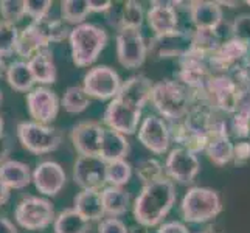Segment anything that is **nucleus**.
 <instances>
[{"instance_id": "18", "label": "nucleus", "mask_w": 250, "mask_h": 233, "mask_svg": "<svg viewBox=\"0 0 250 233\" xmlns=\"http://www.w3.org/2000/svg\"><path fill=\"white\" fill-rule=\"evenodd\" d=\"M179 2H151V8L146 13L149 28L154 36H165L179 30Z\"/></svg>"}, {"instance_id": "41", "label": "nucleus", "mask_w": 250, "mask_h": 233, "mask_svg": "<svg viewBox=\"0 0 250 233\" xmlns=\"http://www.w3.org/2000/svg\"><path fill=\"white\" fill-rule=\"evenodd\" d=\"M53 6V0H25V14L33 21L47 19Z\"/></svg>"}, {"instance_id": "14", "label": "nucleus", "mask_w": 250, "mask_h": 233, "mask_svg": "<svg viewBox=\"0 0 250 233\" xmlns=\"http://www.w3.org/2000/svg\"><path fill=\"white\" fill-rule=\"evenodd\" d=\"M142 120V109L126 105L125 101L114 98L112 100L103 115V122L107 129L117 131L123 135H132L139 131Z\"/></svg>"}, {"instance_id": "28", "label": "nucleus", "mask_w": 250, "mask_h": 233, "mask_svg": "<svg viewBox=\"0 0 250 233\" xmlns=\"http://www.w3.org/2000/svg\"><path fill=\"white\" fill-rule=\"evenodd\" d=\"M44 48H48V44L39 34V31L33 27V23L30 22L27 27L21 31V36H19L17 47H16L17 56H21L22 61H30L38 51L44 50Z\"/></svg>"}, {"instance_id": "38", "label": "nucleus", "mask_w": 250, "mask_h": 233, "mask_svg": "<svg viewBox=\"0 0 250 233\" xmlns=\"http://www.w3.org/2000/svg\"><path fill=\"white\" fill-rule=\"evenodd\" d=\"M131 176H132V167L126 159L107 163L106 179L110 187L123 188V185H126L129 180H131Z\"/></svg>"}, {"instance_id": "1", "label": "nucleus", "mask_w": 250, "mask_h": 233, "mask_svg": "<svg viewBox=\"0 0 250 233\" xmlns=\"http://www.w3.org/2000/svg\"><path fill=\"white\" fill-rule=\"evenodd\" d=\"M176 202V185L165 177L149 185H143L134 201V218L145 227H156L163 221Z\"/></svg>"}, {"instance_id": "27", "label": "nucleus", "mask_w": 250, "mask_h": 233, "mask_svg": "<svg viewBox=\"0 0 250 233\" xmlns=\"http://www.w3.org/2000/svg\"><path fill=\"white\" fill-rule=\"evenodd\" d=\"M103 207L107 218H120L131 205V194L120 187H106L101 190Z\"/></svg>"}, {"instance_id": "34", "label": "nucleus", "mask_w": 250, "mask_h": 233, "mask_svg": "<svg viewBox=\"0 0 250 233\" xmlns=\"http://www.w3.org/2000/svg\"><path fill=\"white\" fill-rule=\"evenodd\" d=\"M218 30H194L191 34V48L211 56L222 44Z\"/></svg>"}, {"instance_id": "35", "label": "nucleus", "mask_w": 250, "mask_h": 233, "mask_svg": "<svg viewBox=\"0 0 250 233\" xmlns=\"http://www.w3.org/2000/svg\"><path fill=\"white\" fill-rule=\"evenodd\" d=\"M90 14L89 0H64L61 2V16L65 23L81 25Z\"/></svg>"}, {"instance_id": "29", "label": "nucleus", "mask_w": 250, "mask_h": 233, "mask_svg": "<svg viewBox=\"0 0 250 233\" xmlns=\"http://www.w3.org/2000/svg\"><path fill=\"white\" fill-rule=\"evenodd\" d=\"M5 76L11 89L17 92H23V93L31 92L34 83H36L34 81L31 68L28 65V61H22V59L14 61L8 65Z\"/></svg>"}, {"instance_id": "21", "label": "nucleus", "mask_w": 250, "mask_h": 233, "mask_svg": "<svg viewBox=\"0 0 250 233\" xmlns=\"http://www.w3.org/2000/svg\"><path fill=\"white\" fill-rule=\"evenodd\" d=\"M188 14L194 30H218L224 22V13L219 2H208V0L189 2Z\"/></svg>"}, {"instance_id": "53", "label": "nucleus", "mask_w": 250, "mask_h": 233, "mask_svg": "<svg viewBox=\"0 0 250 233\" xmlns=\"http://www.w3.org/2000/svg\"><path fill=\"white\" fill-rule=\"evenodd\" d=\"M2 103H3V93L0 90V106H2Z\"/></svg>"}, {"instance_id": "40", "label": "nucleus", "mask_w": 250, "mask_h": 233, "mask_svg": "<svg viewBox=\"0 0 250 233\" xmlns=\"http://www.w3.org/2000/svg\"><path fill=\"white\" fill-rule=\"evenodd\" d=\"M0 14H2L3 22L16 25L27 16L25 14V0H2Z\"/></svg>"}, {"instance_id": "44", "label": "nucleus", "mask_w": 250, "mask_h": 233, "mask_svg": "<svg viewBox=\"0 0 250 233\" xmlns=\"http://www.w3.org/2000/svg\"><path fill=\"white\" fill-rule=\"evenodd\" d=\"M250 160V142L247 140H241L235 143L233 148V162L235 165H246Z\"/></svg>"}, {"instance_id": "4", "label": "nucleus", "mask_w": 250, "mask_h": 233, "mask_svg": "<svg viewBox=\"0 0 250 233\" xmlns=\"http://www.w3.org/2000/svg\"><path fill=\"white\" fill-rule=\"evenodd\" d=\"M222 212V201L218 191L207 187H191L180 202V213L187 222L202 224L211 221Z\"/></svg>"}, {"instance_id": "33", "label": "nucleus", "mask_w": 250, "mask_h": 233, "mask_svg": "<svg viewBox=\"0 0 250 233\" xmlns=\"http://www.w3.org/2000/svg\"><path fill=\"white\" fill-rule=\"evenodd\" d=\"M61 105L67 114H81L90 106V97L83 85H70L64 92Z\"/></svg>"}, {"instance_id": "9", "label": "nucleus", "mask_w": 250, "mask_h": 233, "mask_svg": "<svg viewBox=\"0 0 250 233\" xmlns=\"http://www.w3.org/2000/svg\"><path fill=\"white\" fill-rule=\"evenodd\" d=\"M117 58L125 68H139L148 56V42L140 28H125L117 33Z\"/></svg>"}, {"instance_id": "5", "label": "nucleus", "mask_w": 250, "mask_h": 233, "mask_svg": "<svg viewBox=\"0 0 250 233\" xmlns=\"http://www.w3.org/2000/svg\"><path fill=\"white\" fill-rule=\"evenodd\" d=\"M205 97L216 110L222 112V114L233 115L241 101L250 97V92L241 87L233 76L213 75L207 84Z\"/></svg>"}, {"instance_id": "13", "label": "nucleus", "mask_w": 250, "mask_h": 233, "mask_svg": "<svg viewBox=\"0 0 250 233\" xmlns=\"http://www.w3.org/2000/svg\"><path fill=\"white\" fill-rule=\"evenodd\" d=\"M194 30L179 28L165 36H154L148 42V55L154 59H180L191 48V34Z\"/></svg>"}, {"instance_id": "16", "label": "nucleus", "mask_w": 250, "mask_h": 233, "mask_svg": "<svg viewBox=\"0 0 250 233\" xmlns=\"http://www.w3.org/2000/svg\"><path fill=\"white\" fill-rule=\"evenodd\" d=\"M27 107L33 122L48 125L58 117L59 98L56 92L45 87V85H39L27 93Z\"/></svg>"}, {"instance_id": "20", "label": "nucleus", "mask_w": 250, "mask_h": 233, "mask_svg": "<svg viewBox=\"0 0 250 233\" xmlns=\"http://www.w3.org/2000/svg\"><path fill=\"white\" fill-rule=\"evenodd\" d=\"M104 16L107 23L118 33L125 28H140L145 19V11L142 3L129 0V2L120 3L112 2V6L109 8V11L104 13Z\"/></svg>"}, {"instance_id": "30", "label": "nucleus", "mask_w": 250, "mask_h": 233, "mask_svg": "<svg viewBox=\"0 0 250 233\" xmlns=\"http://www.w3.org/2000/svg\"><path fill=\"white\" fill-rule=\"evenodd\" d=\"M90 224L75 209H65L58 214L53 222L55 233H87Z\"/></svg>"}, {"instance_id": "3", "label": "nucleus", "mask_w": 250, "mask_h": 233, "mask_svg": "<svg viewBox=\"0 0 250 233\" xmlns=\"http://www.w3.org/2000/svg\"><path fill=\"white\" fill-rule=\"evenodd\" d=\"M107 39V31L97 23L84 22L73 27L68 38L73 64L78 67L92 65L104 50Z\"/></svg>"}, {"instance_id": "6", "label": "nucleus", "mask_w": 250, "mask_h": 233, "mask_svg": "<svg viewBox=\"0 0 250 233\" xmlns=\"http://www.w3.org/2000/svg\"><path fill=\"white\" fill-rule=\"evenodd\" d=\"M250 63V44L236 38L224 41L219 48L210 56L213 75L233 76L246 70Z\"/></svg>"}, {"instance_id": "19", "label": "nucleus", "mask_w": 250, "mask_h": 233, "mask_svg": "<svg viewBox=\"0 0 250 233\" xmlns=\"http://www.w3.org/2000/svg\"><path fill=\"white\" fill-rule=\"evenodd\" d=\"M103 134H104V127L98 122L89 120L73 126L70 140L80 155H100Z\"/></svg>"}, {"instance_id": "7", "label": "nucleus", "mask_w": 250, "mask_h": 233, "mask_svg": "<svg viewBox=\"0 0 250 233\" xmlns=\"http://www.w3.org/2000/svg\"><path fill=\"white\" fill-rule=\"evenodd\" d=\"M16 132L21 145L33 154L53 152L62 143V132L58 127L36 122H21Z\"/></svg>"}, {"instance_id": "12", "label": "nucleus", "mask_w": 250, "mask_h": 233, "mask_svg": "<svg viewBox=\"0 0 250 233\" xmlns=\"http://www.w3.org/2000/svg\"><path fill=\"white\" fill-rule=\"evenodd\" d=\"M107 163L100 155H80L73 165V180L81 190L106 188Z\"/></svg>"}, {"instance_id": "25", "label": "nucleus", "mask_w": 250, "mask_h": 233, "mask_svg": "<svg viewBox=\"0 0 250 233\" xmlns=\"http://www.w3.org/2000/svg\"><path fill=\"white\" fill-rule=\"evenodd\" d=\"M129 152V142L126 135L120 134L112 129H104L100 148V157L106 163H112L117 160H125Z\"/></svg>"}, {"instance_id": "47", "label": "nucleus", "mask_w": 250, "mask_h": 233, "mask_svg": "<svg viewBox=\"0 0 250 233\" xmlns=\"http://www.w3.org/2000/svg\"><path fill=\"white\" fill-rule=\"evenodd\" d=\"M0 233H19L11 219L6 216H0Z\"/></svg>"}, {"instance_id": "51", "label": "nucleus", "mask_w": 250, "mask_h": 233, "mask_svg": "<svg viewBox=\"0 0 250 233\" xmlns=\"http://www.w3.org/2000/svg\"><path fill=\"white\" fill-rule=\"evenodd\" d=\"M3 129H5V122H3V117L0 115V137L5 135V131H3Z\"/></svg>"}, {"instance_id": "23", "label": "nucleus", "mask_w": 250, "mask_h": 233, "mask_svg": "<svg viewBox=\"0 0 250 233\" xmlns=\"http://www.w3.org/2000/svg\"><path fill=\"white\" fill-rule=\"evenodd\" d=\"M0 182L10 190H22L33 182V172L27 163L8 159L0 163Z\"/></svg>"}, {"instance_id": "32", "label": "nucleus", "mask_w": 250, "mask_h": 233, "mask_svg": "<svg viewBox=\"0 0 250 233\" xmlns=\"http://www.w3.org/2000/svg\"><path fill=\"white\" fill-rule=\"evenodd\" d=\"M233 148L235 145L231 143L230 137H214L207 145L205 154L208 160L216 167H224L233 162Z\"/></svg>"}, {"instance_id": "48", "label": "nucleus", "mask_w": 250, "mask_h": 233, "mask_svg": "<svg viewBox=\"0 0 250 233\" xmlns=\"http://www.w3.org/2000/svg\"><path fill=\"white\" fill-rule=\"evenodd\" d=\"M10 199V188H6L2 182H0V207L8 202Z\"/></svg>"}, {"instance_id": "36", "label": "nucleus", "mask_w": 250, "mask_h": 233, "mask_svg": "<svg viewBox=\"0 0 250 233\" xmlns=\"http://www.w3.org/2000/svg\"><path fill=\"white\" fill-rule=\"evenodd\" d=\"M137 177L143 184V185H149L154 182H159V180L165 179V167L156 159H142L135 167Z\"/></svg>"}, {"instance_id": "42", "label": "nucleus", "mask_w": 250, "mask_h": 233, "mask_svg": "<svg viewBox=\"0 0 250 233\" xmlns=\"http://www.w3.org/2000/svg\"><path fill=\"white\" fill-rule=\"evenodd\" d=\"M231 25V38L244 41L250 44V14H241L235 17Z\"/></svg>"}, {"instance_id": "46", "label": "nucleus", "mask_w": 250, "mask_h": 233, "mask_svg": "<svg viewBox=\"0 0 250 233\" xmlns=\"http://www.w3.org/2000/svg\"><path fill=\"white\" fill-rule=\"evenodd\" d=\"M112 6L110 0H89L90 13H106Z\"/></svg>"}, {"instance_id": "55", "label": "nucleus", "mask_w": 250, "mask_h": 233, "mask_svg": "<svg viewBox=\"0 0 250 233\" xmlns=\"http://www.w3.org/2000/svg\"><path fill=\"white\" fill-rule=\"evenodd\" d=\"M249 72H250V63H249Z\"/></svg>"}, {"instance_id": "37", "label": "nucleus", "mask_w": 250, "mask_h": 233, "mask_svg": "<svg viewBox=\"0 0 250 233\" xmlns=\"http://www.w3.org/2000/svg\"><path fill=\"white\" fill-rule=\"evenodd\" d=\"M230 129L239 139L250 135V97L241 101L239 107L230 118Z\"/></svg>"}, {"instance_id": "43", "label": "nucleus", "mask_w": 250, "mask_h": 233, "mask_svg": "<svg viewBox=\"0 0 250 233\" xmlns=\"http://www.w3.org/2000/svg\"><path fill=\"white\" fill-rule=\"evenodd\" d=\"M98 233H129V229L120 218H104L98 222Z\"/></svg>"}, {"instance_id": "45", "label": "nucleus", "mask_w": 250, "mask_h": 233, "mask_svg": "<svg viewBox=\"0 0 250 233\" xmlns=\"http://www.w3.org/2000/svg\"><path fill=\"white\" fill-rule=\"evenodd\" d=\"M157 233H189V230L187 229V226H184L182 222L169 221V222L160 224Z\"/></svg>"}, {"instance_id": "24", "label": "nucleus", "mask_w": 250, "mask_h": 233, "mask_svg": "<svg viewBox=\"0 0 250 233\" xmlns=\"http://www.w3.org/2000/svg\"><path fill=\"white\" fill-rule=\"evenodd\" d=\"M73 209L89 222L101 221V218L106 216L104 207H103L101 191H97V190H81V191L75 196Z\"/></svg>"}, {"instance_id": "10", "label": "nucleus", "mask_w": 250, "mask_h": 233, "mask_svg": "<svg viewBox=\"0 0 250 233\" xmlns=\"http://www.w3.org/2000/svg\"><path fill=\"white\" fill-rule=\"evenodd\" d=\"M120 75L109 65H95L84 75L83 87L90 98L114 100L122 89Z\"/></svg>"}, {"instance_id": "22", "label": "nucleus", "mask_w": 250, "mask_h": 233, "mask_svg": "<svg viewBox=\"0 0 250 233\" xmlns=\"http://www.w3.org/2000/svg\"><path fill=\"white\" fill-rule=\"evenodd\" d=\"M152 89H154L152 80H149L145 75H135L122 84V89H120L115 98L125 101L129 106L143 109V106L151 100Z\"/></svg>"}, {"instance_id": "54", "label": "nucleus", "mask_w": 250, "mask_h": 233, "mask_svg": "<svg viewBox=\"0 0 250 233\" xmlns=\"http://www.w3.org/2000/svg\"><path fill=\"white\" fill-rule=\"evenodd\" d=\"M246 3H247V5L250 6V0H247V2H246Z\"/></svg>"}, {"instance_id": "11", "label": "nucleus", "mask_w": 250, "mask_h": 233, "mask_svg": "<svg viewBox=\"0 0 250 233\" xmlns=\"http://www.w3.org/2000/svg\"><path fill=\"white\" fill-rule=\"evenodd\" d=\"M201 171V162L197 155L185 148L171 149L165 162V174L172 182L180 185H189L194 182Z\"/></svg>"}, {"instance_id": "26", "label": "nucleus", "mask_w": 250, "mask_h": 233, "mask_svg": "<svg viewBox=\"0 0 250 233\" xmlns=\"http://www.w3.org/2000/svg\"><path fill=\"white\" fill-rule=\"evenodd\" d=\"M28 65L33 72L34 81L39 84H53L56 81V65H55V59H53V51L50 48H44L38 51L30 61Z\"/></svg>"}, {"instance_id": "2", "label": "nucleus", "mask_w": 250, "mask_h": 233, "mask_svg": "<svg viewBox=\"0 0 250 233\" xmlns=\"http://www.w3.org/2000/svg\"><path fill=\"white\" fill-rule=\"evenodd\" d=\"M149 101L163 120L176 123L188 115L196 95L177 80H163L154 84Z\"/></svg>"}, {"instance_id": "50", "label": "nucleus", "mask_w": 250, "mask_h": 233, "mask_svg": "<svg viewBox=\"0 0 250 233\" xmlns=\"http://www.w3.org/2000/svg\"><path fill=\"white\" fill-rule=\"evenodd\" d=\"M6 68H8V65L5 64V59L0 56V76H2L3 73H6Z\"/></svg>"}, {"instance_id": "56", "label": "nucleus", "mask_w": 250, "mask_h": 233, "mask_svg": "<svg viewBox=\"0 0 250 233\" xmlns=\"http://www.w3.org/2000/svg\"><path fill=\"white\" fill-rule=\"evenodd\" d=\"M249 137H250V135H249Z\"/></svg>"}, {"instance_id": "49", "label": "nucleus", "mask_w": 250, "mask_h": 233, "mask_svg": "<svg viewBox=\"0 0 250 233\" xmlns=\"http://www.w3.org/2000/svg\"><path fill=\"white\" fill-rule=\"evenodd\" d=\"M129 233H149L148 232V227L145 226H134V227H129Z\"/></svg>"}, {"instance_id": "52", "label": "nucleus", "mask_w": 250, "mask_h": 233, "mask_svg": "<svg viewBox=\"0 0 250 233\" xmlns=\"http://www.w3.org/2000/svg\"><path fill=\"white\" fill-rule=\"evenodd\" d=\"M199 233H219L216 229H213V227H207L205 230H202V232H199Z\"/></svg>"}, {"instance_id": "39", "label": "nucleus", "mask_w": 250, "mask_h": 233, "mask_svg": "<svg viewBox=\"0 0 250 233\" xmlns=\"http://www.w3.org/2000/svg\"><path fill=\"white\" fill-rule=\"evenodd\" d=\"M21 31L16 25L0 22V56H10L16 53L17 41H19Z\"/></svg>"}, {"instance_id": "17", "label": "nucleus", "mask_w": 250, "mask_h": 233, "mask_svg": "<svg viewBox=\"0 0 250 233\" xmlns=\"http://www.w3.org/2000/svg\"><path fill=\"white\" fill-rule=\"evenodd\" d=\"M67 182V174L58 162L44 160L38 163L33 171V184L39 193L45 196H56L62 191Z\"/></svg>"}, {"instance_id": "31", "label": "nucleus", "mask_w": 250, "mask_h": 233, "mask_svg": "<svg viewBox=\"0 0 250 233\" xmlns=\"http://www.w3.org/2000/svg\"><path fill=\"white\" fill-rule=\"evenodd\" d=\"M33 27L39 31V34L45 39V42L50 45L53 42H62L70 38V28L67 27L64 21L59 19H42V21H31Z\"/></svg>"}, {"instance_id": "8", "label": "nucleus", "mask_w": 250, "mask_h": 233, "mask_svg": "<svg viewBox=\"0 0 250 233\" xmlns=\"http://www.w3.org/2000/svg\"><path fill=\"white\" fill-rule=\"evenodd\" d=\"M14 218L21 227L36 232L45 229L51 222H55L56 214L53 204L48 199L39 196H25L16 205Z\"/></svg>"}, {"instance_id": "15", "label": "nucleus", "mask_w": 250, "mask_h": 233, "mask_svg": "<svg viewBox=\"0 0 250 233\" xmlns=\"http://www.w3.org/2000/svg\"><path fill=\"white\" fill-rule=\"evenodd\" d=\"M139 142L154 154H165L169 149V123L160 115H148L139 127Z\"/></svg>"}]
</instances>
